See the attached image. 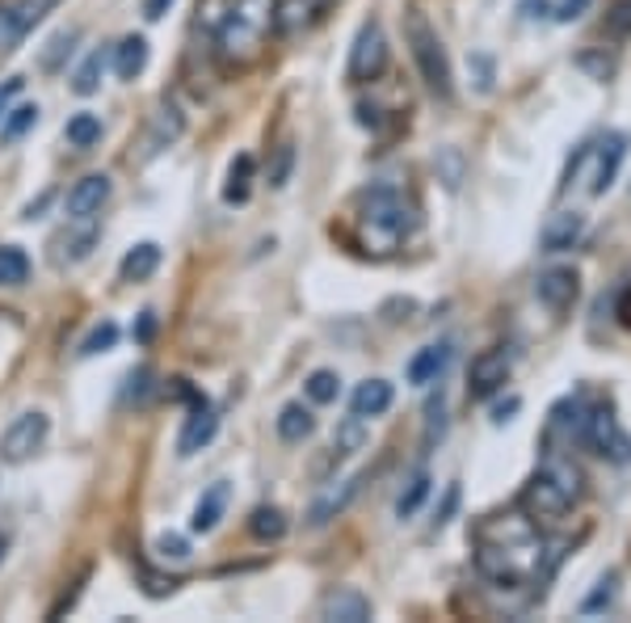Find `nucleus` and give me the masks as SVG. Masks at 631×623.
<instances>
[{"label": "nucleus", "instance_id": "53", "mask_svg": "<svg viewBox=\"0 0 631 623\" xmlns=\"http://www.w3.org/2000/svg\"><path fill=\"white\" fill-rule=\"evenodd\" d=\"M51 4H55V0H51Z\"/></svg>", "mask_w": 631, "mask_h": 623}, {"label": "nucleus", "instance_id": "5", "mask_svg": "<svg viewBox=\"0 0 631 623\" xmlns=\"http://www.w3.org/2000/svg\"><path fill=\"white\" fill-rule=\"evenodd\" d=\"M623 152H628V135H619V131H610L602 144L581 148V152L572 156V164H568L565 190L585 182L590 194H606L610 182H615V173H619V164H623Z\"/></svg>", "mask_w": 631, "mask_h": 623}, {"label": "nucleus", "instance_id": "33", "mask_svg": "<svg viewBox=\"0 0 631 623\" xmlns=\"http://www.w3.org/2000/svg\"><path fill=\"white\" fill-rule=\"evenodd\" d=\"M304 392H308L312 405H333L337 392H342V379L333 371H312L308 375V383H304Z\"/></svg>", "mask_w": 631, "mask_h": 623}, {"label": "nucleus", "instance_id": "43", "mask_svg": "<svg viewBox=\"0 0 631 623\" xmlns=\"http://www.w3.org/2000/svg\"><path fill=\"white\" fill-rule=\"evenodd\" d=\"M590 4H594V0H560V4H556V22H577V17H585V9H590Z\"/></svg>", "mask_w": 631, "mask_h": 623}, {"label": "nucleus", "instance_id": "21", "mask_svg": "<svg viewBox=\"0 0 631 623\" xmlns=\"http://www.w3.org/2000/svg\"><path fill=\"white\" fill-rule=\"evenodd\" d=\"M223 510H227V485H211L207 493H202V501L194 505V518H189V527L198 530V535H207V530L220 527Z\"/></svg>", "mask_w": 631, "mask_h": 623}, {"label": "nucleus", "instance_id": "37", "mask_svg": "<svg viewBox=\"0 0 631 623\" xmlns=\"http://www.w3.org/2000/svg\"><path fill=\"white\" fill-rule=\"evenodd\" d=\"M34 123H38V106H17V110L9 114L4 131H0V139H9V144H13V139H22Z\"/></svg>", "mask_w": 631, "mask_h": 623}, {"label": "nucleus", "instance_id": "10", "mask_svg": "<svg viewBox=\"0 0 631 623\" xmlns=\"http://www.w3.org/2000/svg\"><path fill=\"white\" fill-rule=\"evenodd\" d=\"M509 371H514V358L505 350H484L472 358V371H468V392L472 401H488L497 396L505 383H509Z\"/></svg>", "mask_w": 631, "mask_h": 623}, {"label": "nucleus", "instance_id": "40", "mask_svg": "<svg viewBox=\"0 0 631 623\" xmlns=\"http://www.w3.org/2000/svg\"><path fill=\"white\" fill-rule=\"evenodd\" d=\"M72 42H76V30H63V34H55V38L47 42L51 51L42 56V68H47V72H51V68H60V60H63V56H67V51H72Z\"/></svg>", "mask_w": 631, "mask_h": 623}, {"label": "nucleus", "instance_id": "34", "mask_svg": "<svg viewBox=\"0 0 631 623\" xmlns=\"http://www.w3.org/2000/svg\"><path fill=\"white\" fill-rule=\"evenodd\" d=\"M615 594H619V573H606L598 582V590L581 602V615H602V611H610V607H615Z\"/></svg>", "mask_w": 631, "mask_h": 623}, {"label": "nucleus", "instance_id": "3", "mask_svg": "<svg viewBox=\"0 0 631 623\" xmlns=\"http://www.w3.org/2000/svg\"><path fill=\"white\" fill-rule=\"evenodd\" d=\"M274 9H279V0H232V9L223 13V22L215 26L220 60L236 63V68L257 60L270 30H274Z\"/></svg>", "mask_w": 631, "mask_h": 623}, {"label": "nucleus", "instance_id": "16", "mask_svg": "<svg viewBox=\"0 0 631 623\" xmlns=\"http://www.w3.org/2000/svg\"><path fill=\"white\" fill-rule=\"evenodd\" d=\"M585 236V216L581 211H556V216L543 223V253H565Z\"/></svg>", "mask_w": 631, "mask_h": 623}, {"label": "nucleus", "instance_id": "50", "mask_svg": "<svg viewBox=\"0 0 631 623\" xmlns=\"http://www.w3.org/2000/svg\"><path fill=\"white\" fill-rule=\"evenodd\" d=\"M17 89H22V81H17V76H13V81H9V85H4V89H0V110H4V101H9V97L17 94Z\"/></svg>", "mask_w": 631, "mask_h": 623}, {"label": "nucleus", "instance_id": "49", "mask_svg": "<svg viewBox=\"0 0 631 623\" xmlns=\"http://www.w3.org/2000/svg\"><path fill=\"white\" fill-rule=\"evenodd\" d=\"M522 9H527V17H539V13H547V0H522Z\"/></svg>", "mask_w": 631, "mask_h": 623}, {"label": "nucleus", "instance_id": "51", "mask_svg": "<svg viewBox=\"0 0 631 623\" xmlns=\"http://www.w3.org/2000/svg\"><path fill=\"white\" fill-rule=\"evenodd\" d=\"M139 338H152V312H144V325H139Z\"/></svg>", "mask_w": 631, "mask_h": 623}, {"label": "nucleus", "instance_id": "18", "mask_svg": "<svg viewBox=\"0 0 631 623\" xmlns=\"http://www.w3.org/2000/svg\"><path fill=\"white\" fill-rule=\"evenodd\" d=\"M94 245H97V223L94 219H85L81 232H63V236H55V245H51V261H55V266H76V261L89 257Z\"/></svg>", "mask_w": 631, "mask_h": 623}, {"label": "nucleus", "instance_id": "26", "mask_svg": "<svg viewBox=\"0 0 631 623\" xmlns=\"http://www.w3.org/2000/svg\"><path fill=\"white\" fill-rule=\"evenodd\" d=\"M367 417H358V413H349L346 422L337 426V438H333V460H342V455H354V451H362L367 447Z\"/></svg>", "mask_w": 631, "mask_h": 623}, {"label": "nucleus", "instance_id": "35", "mask_svg": "<svg viewBox=\"0 0 631 623\" xmlns=\"http://www.w3.org/2000/svg\"><path fill=\"white\" fill-rule=\"evenodd\" d=\"M101 72H106V56H101V51H94L89 60L81 63V72L72 76V89H76L81 97L97 94V85H101Z\"/></svg>", "mask_w": 631, "mask_h": 623}, {"label": "nucleus", "instance_id": "32", "mask_svg": "<svg viewBox=\"0 0 631 623\" xmlns=\"http://www.w3.org/2000/svg\"><path fill=\"white\" fill-rule=\"evenodd\" d=\"M425 498H430V472H412V480L405 485V493L396 498V514L409 518V514L421 510V501Z\"/></svg>", "mask_w": 631, "mask_h": 623}, {"label": "nucleus", "instance_id": "12", "mask_svg": "<svg viewBox=\"0 0 631 623\" xmlns=\"http://www.w3.org/2000/svg\"><path fill=\"white\" fill-rule=\"evenodd\" d=\"M320 620L333 623H367L371 620V598L362 590H349V586H337L320 598Z\"/></svg>", "mask_w": 631, "mask_h": 623}, {"label": "nucleus", "instance_id": "42", "mask_svg": "<svg viewBox=\"0 0 631 623\" xmlns=\"http://www.w3.org/2000/svg\"><path fill=\"white\" fill-rule=\"evenodd\" d=\"M577 68H585V72H594L598 81H606V76H615V60H602V56H577Z\"/></svg>", "mask_w": 631, "mask_h": 623}, {"label": "nucleus", "instance_id": "14", "mask_svg": "<svg viewBox=\"0 0 631 623\" xmlns=\"http://www.w3.org/2000/svg\"><path fill=\"white\" fill-rule=\"evenodd\" d=\"M110 198V178L106 173H89L76 186L67 190V219H94Z\"/></svg>", "mask_w": 631, "mask_h": 623}, {"label": "nucleus", "instance_id": "29", "mask_svg": "<svg viewBox=\"0 0 631 623\" xmlns=\"http://www.w3.org/2000/svg\"><path fill=\"white\" fill-rule=\"evenodd\" d=\"M252 190V156H236L227 169V186H223V203H249Z\"/></svg>", "mask_w": 631, "mask_h": 623}, {"label": "nucleus", "instance_id": "1", "mask_svg": "<svg viewBox=\"0 0 631 623\" xmlns=\"http://www.w3.org/2000/svg\"><path fill=\"white\" fill-rule=\"evenodd\" d=\"M475 539V573L493 586H539L552 564H547V543L539 527L522 510L488 514L472 527Z\"/></svg>", "mask_w": 631, "mask_h": 623}, {"label": "nucleus", "instance_id": "44", "mask_svg": "<svg viewBox=\"0 0 631 623\" xmlns=\"http://www.w3.org/2000/svg\"><path fill=\"white\" fill-rule=\"evenodd\" d=\"M425 413H430V426H425V442H434V435L442 438V430H446V422H442V413H446V408H442V392H438V401H430V408H425Z\"/></svg>", "mask_w": 631, "mask_h": 623}, {"label": "nucleus", "instance_id": "28", "mask_svg": "<svg viewBox=\"0 0 631 623\" xmlns=\"http://www.w3.org/2000/svg\"><path fill=\"white\" fill-rule=\"evenodd\" d=\"M312 430H316V417L304 405H286L279 413V438L283 442H304V438H312Z\"/></svg>", "mask_w": 631, "mask_h": 623}, {"label": "nucleus", "instance_id": "6", "mask_svg": "<svg viewBox=\"0 0 631 623\" xmlns=\"http://www.w3.org/2000/svg\"><path fill=\"white\" fill-rule=\"evenodd\" d=\"M518 510H522V514H527L539 530L543 527L556 530V527H565L568 510H572V498H568L552 476L535 472V476L522 485V493H518Z\"/></svg>", "mask_w": 631, "mask_h": 623}, {"label": "nucleus", "instance_id": "19", "mask_svg": "<svg viewBox=\"0 0 631 623\" xmlns=\"http://www.w3.org/2000/svg\"><path fill=\"white\" fill-rule=\"evenodd\" d=\"M396 401V392H392V383L387 379H367V383H358L354 388V401H349V413H358V417H379V413H387Z\"/></svg>", "mask_w": 631, "mask_h": 623}, {"label": "nucleus", "instance_id": "47", "mask_svg": "<svg viewBox=\"0 0 631 623\" xmlns=\"http://www.w3.org/2000/svg\"><path fill=\"white\" fill-rule=\"evenodd\" d=\"M169 4H173V0H148V4H144V13H148L152 22H160V17L169 13Z\"/></svg>", "mask_w": 631, "mask_h": 623}, {"label": "nucleus", "instance_id": "39", "mask_svg": "<svg viewBox=\"0 0 631 623\" xmlns=\"http://www.w3.org/2000/svg\"><path fill=\"white\" fill-rule=\"evenodd\" d=\"M290 164H295V148L290 144H279L274 148V164H270V186L283 190L286 178H290Z\"/></svg>", "mask_w": 631, "mask_h": 623}, {"label": "nucleus", "instance_id": "48", "mask_svg": "<svg viewBox=\"0 0 631 623\" xmlns=\"http://www.w3.org/2000/svg\"><path fill=\"white\" fill-rule=\"evenodd\" d=\"M509 413H518V396H514V401H505V405L493 408V422L502 426V422H509Z\"/></svg>", "mask_w": 631, "mask_h": 623}, {"label": "nucleus", "instance_id": "30", "mask_svg": "<svg viewBox=\"0 0 631 623\" xmlns=\"http://www.w3.org/2000/svg\"><path fill=\"white\" fill-rule=\"evenodd\" d=\"M30 279V257L17 245H0V286H22Z\"/></svg>", "mask_w": 631, "mask_h": 623}, {"label": "nucleus", "instance_id": "41", "mask_svg": "<svg viewBox=\"0 0 631 623\" xmlns=\"http://www.w3.org/2000/svg\"><path fill=\"white\" fill-rule=\"evenodd\" d=\"M157 552L164 557V561H186V557H189V543L182 539V535H160V539H157Z\"/></svg>", "mask_w": 631, "mask_h": 623}, {"label": "nucleus", "instance_id": "15", "mask_svg": "<svg viewBox=\"0 0 631 623\" xmlns=\"http://www.w3.org/2000/svg\"><path fill=\"white\" fill-rule=\"evenodd\" d=\"M539 472L552 476L572 501L585 498V472H581V464H577L568 451H560V447H543V467H539Z\"/></svg>", "mask_w": 631, "mask_h": 623}, {"label": "nucleus", "instance_id": "13", "mask_svg": "<svg viewBox=\"0 0 631 623\" xmlns=\"http://www.w3.org/2000/svg\"><path fill=\"white\" fill-rule=\"evenodd\" d=\"M220 430V417H215V408L207 405V396H198L194 401V413L186 417V430L177 438V455H198L211 438Z\"/></svg>", "mask_w": 631, "mask_h": 623}, {"label": "nucleus", "instance_id": "8", "mask_svg": "<svg viewBox=\"0 0 631 623\" xmlns=\"http://www.w3.org/2000/svg\"><path fill=\"white\" fill-rule=\"evenodd\" d=\"M585 442L598 451L602 460H615V464L631 460V438L619 430V417H615L610 401L585 408Z\"/></svg>", "mask_w": 631, "mask_h": 623}, {"label": "nucleus", "instance_id": "46", "mask_svg": "<svg viewBox=\"0 0 631 623\" xmlns=\"http://www.w3.org/2000/svg\"><path fill=\"white\" fill-rule=\"evenodd\" d=\"M615 316H619L623 329H631V282L619 291V300H615Z\"/></svg>", "mask_w": 631, "mask_h": 623}, {"label": "nucleus", "instance_id": "2", "mask_svg": "<svg viewBox=\"0 0 631 623\" xmlns=\"http://www.w3.org/2000/svg\"><path fill=\"white\" fill-rule=\"evenodd\" d=\"M417 228V207L396 186H371L354 198V241L371 257H392L405 249Z\"/></svg>", "mask_w": 631, "mask_h": 623}, {"label": "nucleus", "instance_id": "17", "mask_svg": "<svg viewBox=\"0 0 631 623\" xmlns=\"http://www.w3.org/2000/svg\"><path fill=\"white\" fill-rule=\"evenodd\" d=\"M362 485H367V472H362V476H354V480H346V485H337V489H329L324 498H316V505L308 510V523H312V527H324L329 518H337L349 501L358 498V489H362Z\"/></svg>", "mask_w": 631, "mask_h": 623}, {"label": "nucleus", "instance_id": "11", "mask_svg": "<svg viewBox=\"0 0 631 623\" xmlns=\"http://www.w3.org/2000/svg\"><path fill=\"white\" fill-rule=\"evenodd\" d=\"M535 291H539V300H543V308L565 316V312L577 304V295H581V279H577L572 266H552V270L539 274Z\"/></svg>", "mask_w": 631, "mask_h": 623}, {"label": "nucleus", "instance_id": "7", "mask_svg": "<svg viewBox=\"0 0 631 623\" xmlns=\"http://www.w3.org/2000/svg\"><path fill=\"white\" fill-rule=\"evenodd\" d=\"M387 34L379 26L375 17L362 22V30L354 34V47H349V63H346V81L349 85H375L379 76L387 72Z\"/></svg>", "mask_w": 631, "mask_h": 623}, {"label": "nucleus", "instance_id": "31", "mask_svg": "<svg viewBox=\"0 0 631 623\" xmlns=\"http://www.w3.org/2000/svg\"><path fill=\"white\" fill-rule=\"evenodd\" d=\"M67 144L72 148H94L97 139H101V119L97 114H76V119H67Z\"/></svg>", "mask_w": 631, "mask_h": 623}, {"label": "nucleus", "instance_id": "9", "mask_svg": "<svg viewBox=\"0 0 631 623\" xmlns=\"http://www.w3.org/2000/svg\"><path fill=\"white\" fill-rule=\"evenodd\" d=\"M51 435V422H47V413H22L4 438H0V460L4 464H26L34 451H42V442Z\"/></svg>", "mask_w": 631, "mask_h": 623}, {"label": "nucleus", "instance_id": "38", "mask_svg": "<svg viewBox=\"0 0 631 623\" xmlns=\"http://www.w3.org/2000/svg\"><path fill=\"white\" fill-rule=\"evenodd\" d=\"M114 342H119V325H114V320H106V325H97L94 333L85 338L81 354H101V350H110Z\"/></svg>", "mask_w": 631, "mask_h": 623}, {"label": "nucleus", "instance_id": "52", "mask_svg": "<svg viewBox=\"0 0 631 623\" xmlns=\"http://www.w3.org/2000/svg\"><path fill=\"white\" fill-rule=\"evenodd\" d=\"M0 557H4V535H0Z\"/></svg>", "mask_w": 631, "mask_h": 623}, {"label": "nucleus", "instance_id": "25", "mask_svg": "<svg viewBox=\"0 0 631 623\" xmlns=\"http://www.w3.org/2000/svg\"><path fill=\"white\" fill-rule=\"evenodd\" d=\"M450 363V345H425L409 363V383H434Z\"/></svg>", "mask_w": 631, "mask_h": 623}, {"label": "nucleus", "instance_id": "24", "mask_svg": "<svg viewBox=\"0 0 631 623\" xmlns=\"http://www.w3.org/2000/svg\"><path fill=\"white\" fill-rule=\"evenodd\" d=\"M160 266V245H152V241H144V245H135V249L123 257V266H119V274H123V282H144L152 279Z\"/></svg>", "mask_w": 631, "mask_h": 623}, {"label": "nucleus", "instance_id": "36", "mask_svg": "<svg viewBox=\"0 0 631 623\" xmlns=\"http://www.w3.org/2000/svg\"><path fill=\"white\" fill-rule=\"evenodd\" d=\"M606 38L610 42H628L631 38V0H615L606 13Z\"/></svg>", "mask_w": 631, "mask_h": 623}, {"label": "nucleus", "instance_id": "23", "mask_svg": "<svg viewBox=\"0 0 631 623\" xmlns=\"http://www.w3.org/2000/svg\"><path fill=\"white\" fill-rule=\"evenodd\" d=\"M144 68H148V42L139 34H126L123 42L114 47V72H119V81H135Z\"/></svg>", "mask_w": 631, "mask_h": 623}, {"label": "nucleus", "instance_id": "27", "mask_svg": "<svg viewBox=\"0 0 631 623\" xmlns=\"http://www.w3.org/2000/svg\"><path fill=\"white\" fill-rule=\"evenodd\" d=\"M249 530L252 539H261V543H274V539H283L286 535V514L279 505H257L249 518Z\"/></svg>", "mask_w": 631, "mask_h": 623}, {"label": "nucleus", "instance_id": "4", "mask_svg": "<svg viewBox=\"0 0 631 623\" xmlns=\"http://www.w3.org/2000/svg\"><path fill=\"white\" fill-rule=\"evenodd\" d=\"M405 42H409L412 51V63H417V72H421V81H425V89L442 101H450L455 97V76H450V60H446V47H442L438 30L430 26V17L412 4L405 9Z\"/></svg>", "mask_w": 631, "mask_h": 623}, {"label": "nucleus", "instance_id": "20", "mask_svg": "<svg viewBox=\"0 0 631 623\" xmlns=\"http://www.w3.org/2000/svg\"><path fill=\"white\" fill-rule=\"evenodd\" d=\"M320 9H324V0H279V9H274V30H283V34L308 30L316 17H320Z\"/></svg>", "mask_w": 631, "mask_h": 623}, {"label": "nucleus", "instance_id": "45", "mask_svg": "<svg viewBox=\"0 0 631 623\" xmlns=\"http://www.w3.org/2000/svg\"><path fill=\"white\" fill-rule=\"evenodd\" d=\"M455 505H459V485H450L446 489V501H442V510H438V518H434V527H446L450 523V514H455Z\"/></svg>", "mask_w": 631, "mask_h": 623}, {"label": "nucleus", "instance_id": "22", "mask_svg": "<svg viewBox=\"0 0 631 623\" xmlns=\"http://www.w3.org/2000/svg\"><path fill=\"white\" fill-rule=\"evenodd\" d=\"M182 114L173 110V106H160L157 114H152V131H148V139H144V156H157L160 148H169L177 135H182Z\"/></svg>", "mask_w": 631, "mask_h": 623}]
</instances>
